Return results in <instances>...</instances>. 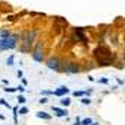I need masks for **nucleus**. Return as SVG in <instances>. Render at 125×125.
Here are the masks:
<instances>
[{"instance_id":"obj_1","label":"nucleus","mask_w":125,"mask_h":125,"mask_svg":"<svg viewBox=\"0 0 125 125\" xmlns=\"http://www.w3.org/2000/svg\"><path fill=\"white\" fill-rule=\"evenodd\" d=\"M93 54H95L96 60H97V64L102 65V67H108V65H111V63H112V60H113V55L111 54L109 48L105 47V45L97 47V48L95 49Z\"/></svg>"},{"instance_id":"obj_2","label":"nucleus","mask_w":125,"mask_h":125,"mask_svg":"<svg viewBox=\"0 0 125 125\" xmlns=\"http://www.w3.org/2000/svg\"><path fill=\"white\" fill-rule=\"evenodd\" d=\"M34 39H35V32H25L23 34V45L20 47V51L22 52H29L31 51V45L32 42H34Z\"/></svg>"},{"instance_id":"obj_3","label":"nucleus","mask_w":125,"mask_h":125,"mask_svg":"<svg viewBox=\"0 0 125 125\" xmlns=\"http://www.w3.org/2000/svg\"><path fill=\"white\" fill-rule=\"evenodd\" d=\"M47 65H48V69H51V70H58L60 69V60H58V58H49L47 61Z\"/></svg>"},{"instance_id":"obj_4","label":"nucleus","mask_w":125,"mask_h":125,"mask_svg":"<svg viewBox=\"0 0 125 125\" xmlns=\"http://www.w3.org/2000/svg\"><path fill=\"white\" fill-rule=\"evenodd\" d=\"M65 73H70V74H76V73H79L80 71V67L77 64H74V63H70V64H67L65 65Z\"/></svg>"},{"instance_id":"obj_5","label":"nucleus","mask_w":125,"mask_h":125,"mask_svg":"<svg viewBox=\"0 0 125 125\" xmlns=\"http://www.w3.org/2000/svg\"><path fill=\"white\" fill-rule=\"evenodd\" d=\"M52 111L57 116H60V118H63V116H69V112L65 111V109H60V108H57V106H52Z\"/></svg>"},{"instance_id":"obj_6","label":"nucleus","mask_w":125,"mask_h":125,"mask_svg":"<svg viewBox=\"0 0 125 125\" xmlns=\"http://www.w3.org/2000/svg\"><path fill=\"white\" fill-rule=\"evenodd\" d=\"M69 92H70V89H67L65 86H61V87H58V89L54 92V95H55V96H64V95H67Z\"/></svg>"},{"instance_id":"obj_7","label":"nucleus","mask_w":125,"mask_h":125,"mask_svg":"<svg viewBox=\"0 0 125 125\" xmlns=\"http://www.w3.org/2000/svg\"><path fill=\"white\" fill-rule=\"evenodd\" d=\"M32 57H34V60H35V61H38V63L42 61V58H44V57H42V54H41V48H39V47H36V49L34 51Z\"/></svg>"},{"instance_id":"obj_8","label":"nucleus","mask_w":125,"mask_h":125,"mask_svg":"<svg viewBox=\"0 0 125 125\" xmlns=\"http://www.w3.org/2000/svg\"><path fill=\"white\" fill-rule=\"evenodd\" d=\"M36 116L38 118H42V119H51V115L49 113H47V112H42V111H39V112H36Z\"/></svg>"},{"instance_id":"obj_9","label":"nucleus","mask_w":125,"mask_h":125,"mask_svg":"<svg viewBox=\"0 0 125 125\" xmlns=\"http://www.w3.org/2000/svg\"><path fill=\"white\" fill-rule=\"evenodd\" d=\"M70 102H71V101H70L69 97H63L61 101H60V103H61L63 106H69V105H70Z\"/></svg>"},{"instance_id":"obj_10","label":"nucleus","mask_w":125,"mask_h":125,"mask_svg":"<svg viewBox=\"0 0 125 125\" xmlns=\"http://www.w3.org/2000/svg\"><path fill=\"white\" fill-rule=\"evenodd\" d=\"M13 60H15V55H10V57L6 60V64H7V65H13Z\"/></svg>"},{"instance_id":"obj_11","label":"nucleus","mask_w":125,"mask_h":125,"mask_svg":"<svg viewBox=\"0 0 125 125\" xmlns=\"http://www.w3.org/2000/svg\"><path fill=\"white\" fill-rule=\"evenodd\" d=\"M92 122H93V121H92L90 118H86V119H83V121H81V125H90Z\"/></svg>"},{"instance_id":"obj_12","label":"nucleus","mask_w":125,"mask_h":125,"mask_svg":"<svg viewBox=\"0 0 125 125\" xmlns=\"http://www.w3.org/2000/svg\"><path fill=\"white\" fill-rule=\"evenodd\" d=\"M0 36H2V38H9V36H10V32H9V31H3Z\"/></svg>"},{"instance_id":"obj_13","label":"nucleus","mask_w":125,"mask_h":125,"mask_svg":"<svg viewBox=\"0 0 125 125\" xmlns=\"http://www.w3.org/2000/svg\"><path fill=\"white\" fill-rule=\"evenodd\" d=\"M90 102H92V101H90L89 97H83V99H81V103H83V105H90Z\"/></svg>"},{"instance_id":"obj_14","label":"nucleus","mask_w":125,"mask_h":125,"mask_svg":"<svg viewBox=\"0 0 125 125\" xmlns=\"http://www.w3.org/2000/svg\"><path fill=\"white\" fill-rule=\"evenodd\" d=\"M18 113H20V115H26V113H28V108H20Z\"/></svg>"},{"instance_id":"obj_15","label":"nucleus","mask_w":125,"mask_h":125,"mask_svg":"<svg viewBox=\"0 0 125 125\" xmlns=\"http://www.w3.org/2000/svg\"><path fill=\"white\" fill-rule=\"evenodd\" d=\"M3 90H4V92H7V93H12V92H15V90H16V87H4Z\"/></svg>"},{"instance_id":"obj_16","label":"nucleus","mask_w":125,"mask_h":125,"mask_svg":"<svg viewBox=\"0 0 125 125\" xmlns=\"http://www.w3.org/2000/svg\"><path fill=\"white\" fill-rule=\"evenodd\" d=\"M13 118H15V122L18 119V108H13Z\"/></svg>"},{"instance_id":"obj_17","label":"nucleus","mask_w":125,"mask_h":125,"mask_svg":"<svg viewBox=\"0 0 125 125\" xmlns=\"http://www.w3.org/2000/svg\"><path fill=\"white\" fill-rule=\"evenodd\" d=\"M42 95H54V90H42Z\"/></svg>"},{"instance_id":"obj_18","label":"nucleus","mask_w":125,"mask_h":125,"mask_svg":"<svg viewBox=\"0 0 125 125\" xmlns=\"http://www.w3.org/2000/svg\"><path fill=\"white\" fill-rule=\"evenodd\" d=\"M18 102L19 103H25V102H26V99H25L23 96H18Z\"/></svg>"},{"instance_id":"obj_19","label":"nucleus","mask_w":125,"mask_h":125,"mask_svg":"<svg viewBox=\"0 0 125 125\" xmlns=\"http://www.w3.org/2000/svg\"><path fill=\"white\" fill-rule=\"evenodd\" d=\"M73 95H74V96H76V97H77V96H83V95H85V92H80V90L77 92V90H76V92H74V93H73Z\"/></svg>"},{"instance_id":"obj_20","label":"nucleus","mask_w":125,"mask_h":125,"mask_svg":"<svg viewBox=\"0 0 125 125\" xmlns=\"http://www.w3.org/2000/svg\"><path fill=\"white\" fill-rule=\"evenodd\" d=\"M0 103H2V105H4V106H7V108H10V105L7 103V102L4 101V99H0Z\"/></svg>"},{"instance_id":"obj_21","label":"nucleus","mask_w":125,"mask_h":125,"mask_svg":"<svg viewBox=\"0 0 125 125\" xmlns=\"http://www.w3.org/2000/svg\"><path fill=\"white\" fill-rule=\"evenodd\" d=\"M73 125H81V121H80V118H79V116L76 118V122H74Z\"/></svg>"},{"instance_id":"obj_22","label":"nucleus","mask_w":125,"mask_h":125,"mask_svg":"<svg viewBox=\"0 0 125 125\" xmlns=\"http://www.w3.org/2000/svg\"><path fill=\"white\" fill-rule=\"evenodd\" d=\"M47 102H48V99H47V97H42V99L39 101V103H47Z\"/></svg>"},{"instance_id":"obj_23","label":"nucleus","mask_w":125,"mask_h":125,"mask_svg":"<svg viewBox=\"0 0 125 125\" xmlns=\"http://www.w3.org/2000/svg\"><path fill=\"white\" fill-rule=\"evenodd\" d=\"M16 90H19V92H25V87H23V86H18V87H16Z\"/></svg>"},{"instance_id":"obj_24","label":"nucleus","mask_w":125,"mask_h":125,"mask_svg":"<svg viewBox=\"0 0 125 125\" xmlns=\"http://www.w3.org/2000/svg\"><path fill=\"white\" fill-rule=\"evenodd\" d=\"M99 83H103V85H106V83H108V79H101V80H99Z\"/></svg>"},{"instance_id":"obj_25","label":"nucleus","mask_w":125,"mask_h":125,"mask_svg":"<svg viewBox=\"0 0 125 125\" xmlns=\"http://www.w3.org/2000/svg\"><path fill=\"white\" fill-rule=\"evenodd\" d=\"M90 125H99V122H92Z\"/></svg>"}]
</instances>
